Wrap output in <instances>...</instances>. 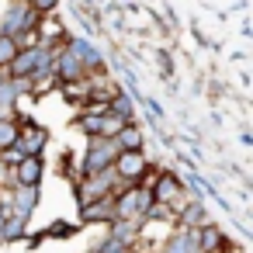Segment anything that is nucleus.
Here are the masks:
<instances>
[{"instance_id":"obj_1","label":"nucleus","mask_w":253,"mask_h":253,"mask_svg":"<svg viewBox=\"0 0 253 253\" xmlns=\"http://www.w3.org/2000/svg\"><path fill=\"white\" fill-rule=\"evenodd\" d=\"M142 170H146V160H142V153H135V149H128V153H122V156H115V173H122L125 180H142Z\"/></svg>"},{"instance_id":"obj_2","label":"nucleus","mask_w":253,"mask_h":253,"mask_svg":"<svg viewBox=\"0 0 253 253\" xmlns=\"http://www.w3.org/2000/svg\"><path fill=\"white\" fill-rule=\"evenodd\" d=\"M39 177H42V160L39 156H25L18 163V180L21 184H39Z\"/></svg>"},{"instance_id":"obj_3","label":"nucleus","mask_w":253,"mask_h":253,"mask_svg":"<svg viewBox=\"0 0 253 253\" xmlns=\"http://www.w3.org/2000/svg\"><path fill=\"white\" fill-rule=\"evenodd\" d=\"M18 139H21V132H18L14 122H0V149H4V146H14Z\"/></svg>"}]
</instances>
